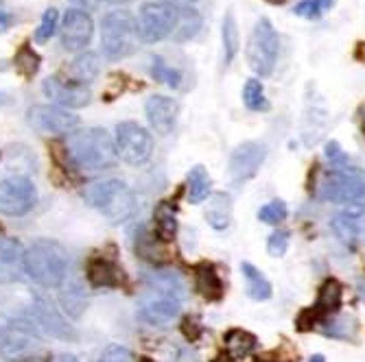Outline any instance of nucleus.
<instances>
[{
	"instance_id": "f257e3e1",
	"label": "nucleus",
	"mask_w": 365,
	"mask_h": 362,
	"mask_svg": "<svg viewBox=\"0 0 365 362\" xmlns=\"http://www.w3.org/2000/svg\"><path fill=\"white\" fill-rule=\"evenodd\" d=\"M184 286L173 273H151L138 299V316L158 327H167L182 310Z\"/></svg>"
},
{
	"instance_id": "f03ea898",
	"label": "nucleus",
	"mask_w": 365,
	"mask_h": 362,
	"mask_svg": "<svg viewBox=\"0 0 365 362\" xmlns=\"http://www.w3.org/2000/svg\"><path fill=\"white\" fill-rule=\"evenodd\" d=\"M66 155L79 171L96 173L114 166L118 157L116 144L106 129H86L79 134H71L66 140Z\"/></svg>"
},
{
	"instance_id": "7ed1b4c3",
	"label": "nucleus",
	"mask_w": 365,
	"mask_h": 362,
	"mask_svg": "<svg viewBox=\"0 0 365 362\" xmlns=\"http://www.w3.org/2000/svg\"><path fill=\"white\" fill-rule=\"evenodd\" d=\"M24 273L44 288H57L63 284L68 273V253L51 238H40L31 243L22 260Z\"/></svg>"
},
{
	"instance_id": "20e7f679",
	"label": "nucleus",
	"mask_w": 365,
	"mask_h": 362,
	"mask_svg": "<svg viewBox=\"0 0 365 362\" xmlns=\"http://www.w3.org/2000/svg\"><path fill=\"white\" fill-rule=\"evenodd\" d=\"M184 5L173 0H155V3L143 5L138 11V38L147 44H155L167 38H175L182 22Z\"/></svg>"
},
{
	"instance_id": "39448f33",
	"label": "nucleus",
	"mask_w": 365,
	"mask_h": 362,
	"mask_svg": "<svg viewBox=\"0 0 365 362\" xmlns=\"http://www.w3.org/2000/svg\"><path fill=\"white\" fill-rule=\"evenodd\" d=\"M88 206L101 210L112 223H123L134 214V194L120 179H103L88 183L83 190Z\"/></svg>"
},
{
	"instance_id": "423d86ee",
	"label": "nucleus",
	"mask_w": 365,
	"mask_h": 362,
	"mask_svg": "<svg viewBox=\"0 0 365 362\" xmlns=\"http://www.w3.org/2000/svg\"><path fill=\"white\" fill-rule=\"evenodd\" d=\"M103 55L112 61L134 55L138 48V26L129 11H112L101 22Z\"/></svg>"
},
{
	"instance_id": "0eeeda50",
	"label": "nucleus",
	"mask_w": 365,
	"mask_h": 362,
	"mask_svg": "<svg viewBox=\"0 0 365 362\" xmlns=\"http://www.w3.org/2000/svg\"><path fill=\"white\" fill-rule=\"evenodd\" d=\"M278 53H280V38H278L274 24L267 18H260L252 28L247 50H245L247 63L254 70V75L269 77L276 68Z\"/></svg>"
},
{
	"instance_id": "6e6552de",
	"label": "nucleus",
	"mask_w": 365,
	"mask_h": 362,
	"mask_svg": "<svg viewBox=\"0 0 365 362\" xmlns=\"http://www.w3.org/2000/svg\"><path fill=\"white\" fill-rule=\"evenodd\" d=\"M42 349V336L29 321H9L0 327V356L7 362H26Z\"/></svg>"
},
{
	"instance_id": "1a4fd4ad",
	"label": "nucleus",
	"mask_w": 365,
	"mask_h": 362,
	"mask_svg": "<svg viewBox=\"0 0 365 362\" xmlns=\"http://www.w3.org/2000/svg\"><path fill=\"white\" fill-rule=\"evenodd\" d=\"M319 196L330 203H359L365 201V173L337 166L333 173H328L319 186Z\"/></svg>"
},
{
	"instance_id": "9d476101",
	"label": "nucleus",
	"mask_w": 365,
	"mask_h": 362,
	"mask_svg": "<svg viewBox=\"0 0 365 362\" xmlns=\"http://www.w3.org/2000/svg\"><path fill=\"white\" fill-rule=\"evenodd\" d=\"M116 153L123 161L131 166H140L153 153V138L151 134L134 120H125L116 124Z\"/></svg>"
},
{
	"instance_id": "9b49d317",
	"label": "nucleus",
	"mask_w": 365,
	"mask_h": 362,
	"mask_svg": "<svg viewBox=\"0 0 365 362\" xmlns=\"http://www.w3.org/2000/svg\"><path fill=\"white\" fill-rule=\"evenodd\" d=\"M38 201V190L26 175H7L0 179V212L9 216H22L33 210Z\"/></svg>"
},
{
	"instance_id": "f8f14e48",
	"label": "nucleus",
	"mask_w": 365,
	"mask_h": 362,
	"mask_svg": "<svg viewBox=\"0 0 365 362\" xmlns=\"http://www.w3.org/2000/svg\"><path fill=\"white\" fill-rule=\"evenodd\" d=\"M29 124L44 136H71L79 127V116L55 105H33L26 114Z\"/></svg>"
},
{
	"instance_id": "ddd939ff",
	"label": "nucleus",
	"mask_w": 365,
	"mask_h": 362,
	"mask_svg": "<svg viewBox=\"0 0 365 362\" xmlns=\"http://www.w3.org/2000/svg\"><path fill=\"white\" fill-rule=\"evenodd\" d=\"M264 157H267V147L262 142H243L239 144L235 151L230 155V166H227V173H230V179L232 183H245L250 179L256 177V173L260 171Z\"/></svg>"
},
{
	"instance_id": "4468645a",
	"label": "nucleus",
	"mask_w": 365,
	"mask_h": 362,
	"mask_svg": "<svg viewBox=\"0 0 365 362\" xmlns=\"http://www.w3.org/2000/svg\"><path fill=\"white\" fill-rule=\"evenodd\" d=\"M42 92L46 98H51L53 103L66 110H79L86 107L92 98V92L88 85L75 83V81H66L61 77H46L42 83Z\"/></svg>"
},
{
	"instance_id": "2eb2a0df",
	"label": "nucleus",
	"mask_w": 365,
	"mask_h": 362,
	"mask_svg": "<svg viewBox=\"0 0 365 362\" xmlns=\"http://www.w3.org/2000/svg\"><path fill=\"white\" fill-rule=\"evenodd\" d=\"M94 36V22L83 9H68L61 22V46L66 50H81Z\"/></svg>"
},
{
	"instance_id": "dca6fc26",
	"label": "nucleus",
	"mask_w": 365,
	"mask_h": 362,
	"mask_svg": "<svg viewBox=\"0 0 365 362\" xmlns=\"http://www.w3.org/2000/svg\"><path fill=\"white\" fill-rule=\"evenodd\" d=\"M333 232L335 236L348 245V247H356L365 240V206L361 203H352L348 206L344 212H339L333 218Z\"/></svg>"
},
{
	"instance_id": "f3484780",
	"label": "nucleus",
	"mask_w": 365,
	"mask_h": 362,
	"mask_svg": "<svg viewBox=\"0 0 365 362\" xmlns=\"http://www.w3.org/2000/svg\"><path fill=\"white\" fill-rule=\"evenodd\" d=\"M145 114L149 124L155 129V134L160 136H167L171 134V129L175 124L178 118V103L169 96H162V94H153L147 98L145 103Z\"/></svg>"
},
{
	"instance_id": "a211bd4d",
	"label": "nucleus",
	"mask_w": 365,
	"mask_h": 362,
	"mask_svg": "<svg viewBox=\"0 0 365 362\" xmlns=\"http://www.w3.org/2000/svg\"><path fill=\"white\" fill-rule=\"evenodd\" d=\"M123 271L114 265V262L106 257H92L88 262V282L94 288H116L123 282Z\"/></svg>"
},
{
	"instance_id": "6ab92c4d",
	"label": "nucleus",
	"mask_w": 365,
	"mask_h": 362,
	"mask_svg": "<svg viewBox=\"0 0 365 362\" xmlns=\"http://www.w3.org/2000/svg\"><path fill=\"white\" fill-rule=\"evenodd\" d=\"M36 314H38V321L44 325V330L51 334V336H57V339H77V334L71 330L68 325H66L63 316L57 312V308L53 306V302L48 299H38V306H36Z\"/></svg>"
},
{
	"instance_id": "aec40b11",
	"label": "nucleus",
	"mask_w": 365,
	"mask_h": 362,
	"mask_svg": "<svg viewBox=\"0 0 365 362\" xmlns=\"http://www.w3.org/2000/svg\"><path fill=\"white\" fill-rule=\"evenodd\" d=\"M195 286L204 299L208 302H221L223 299V282L212 265H199L195 269Z\"/></svg>"
},
{
	"instance_id": "412c9836",
	"label": "nucleus",
	"mask_w": 365,
	"mask_h": 362,
	"mask_svg": "<svg viewBox=\"0 0 365 362\" xmlns=\"http://www.w3.org/2000/svg\"><path fill=\"white\" fill-rule=\"evenodd\" d=\"M206 220L215 229H227L232 223V199L225 192H215L206 208Z\"/></svg>"
},
{
	"instance_id": "4be33fe9",
	"label": "nucleus",
	"mask_w": 365,
	"mask_h": 362,
	"mask_svg": "<svg viewBox=\"0 0 365 362\" xmlns=\"http://www.w3.org/2000/svg\"><path fill=\"white\" fill-rule=\"evenodd\" d=\"M341 299H344V286L337 280H326L319 288L313 310L317 314H337V310L341 308Z\"/></svg>"
},
{
	"instance_id": "5701e85b",
	"label": "nucleus",
	"mask_w": 365,
	"mask_h": 362,
	"mask_svg": "<svg viewBox=\"0 0 365 362\" xmlns=\"http://www.w3.org/2000/svg\"><path fill=\"white\" fill-rule=\"evenodd\" d=\"M98 73H101V59H98L96 53H81L68 68V75L73 77V81L81 85L94 81Z\"/></svg>"
},
{
	"instance_id": "b1692460",
	"label": "nucleus",
	"mask_w": 365,
	"mask_h": 362,
	"mask_svg": "<svg viewBox=\"0 0 365 362\" xmlns=\"http://www.w3.org/2000/svg\"><path fill=\"white\" fill-rule=\"evenodd\" d=\"M221 40H223V63L230 65L235 61L239 46H241V36H239V24L232 11H225L223 24H221Z\"/></svg>"
},
{
	"instance_id": "393cba45",
	"label": "nucleus",
	"mask_w": 365,
	"mask_h": 362,
	"mask_svg": "<svg viewBox=\"0 0 365 362\" xmlns=\"http://www.w3.org/2000/svg\"><path fill=\"white\" fill-rule=\"evenodd\" d=\"M225 343V349H227V356L235 358V360H241V358H247L254 353V349L258 347V339L245 330H230L223 339Z\"/></svg>"
},
{
	"instance_id": "a878e982",
	"label": "nucleus",
	"mask_w": 365,
	"mask_h": 362,
	"mask_svg": "<svg viewBox=\"0 0 365 362\" xmlns=\"http://www.w3.org/2000/svg\"><path fill=\"white\" fill-rule=\"evenodd\" d=\"M241 271H243V277H245V290L252 299L256 302H264V299H269L272 297V284L269 280L264 277L254 265H250V262H243L241 265Z\"/></svg>"
},
{
	"instance_id": "bb28decb",
	"label": "nucleus",
	"mask_w": 365,
	"mask_h": 362,
	"mask_svg": "<svg viewBox=\"0 0 365 362\" xmlns=\"http://www.w3.org/2000/svg\"><path fill=\"white\" fill-rule=\"evenodd\" d=\"M155 229H158V238L162 243H171L175 238L178 216H175V208L169 201H164L155 208Z\"/></svg>"
},
{
	"instance_id": "cd10ccee",
	"label": "nucleus",
	"mask_w": 365,
	"mask_h": 362,
	"mask_svg": "<svg viewBox=\"0 0 365 362\" xmlns=\"http://www.w3.org/2000/svg\"><path fill=\"white\" fill-rule=\"evenodd\" d=\"M186 188H188V201L190 203H202L204 199H208V194H210V175H208V171L204 166H195L188 173Z\"/></svg>"
},
{
	"instance_id": "c85d7f7f",
	"label": "nucleus",
	"mask_w": 365,
	"mask_h": 362,
	"mask_svg": "<svg viewBox=\"0 0 365 362\" xmlns=\"http://www.w3.org/2000/svg\"><path fill=\"white\" fill-rule=\"evenodd\" d=\"M40 63H42V57L33 50L29 44H22L20 50L16 53L14 57V65H16V70L24 77V79H33L38 75L40 70Z\"/></svg>"
},
{
	"instance_id": "c756f323",
	"label": "nucleus",
	"mask_w": 365,
	"mask_h": 362,
	"mask_svg": "<svg viewBox=\"0 0 365 362\" xmlns=\"http://www.w3.org/2000/svg\"><path fill=\"white\" fill-rule=\"evenodd\" d=\"M202 24H204L202 14H199L197 9H192L190 5H184L182 22H180V28H178L173 40L175 42H188V40H192L197 33H199V28H202Z\"/></svg>"
},
{
	"instance_id": "7c9ffc66",
	"label": "nucleus",
	"mask_w": 365,
	"mask_h": 362,
	"mask_svg": "<svg viewBox=\"0 0 365 362\" xmlns=\"http://www.w3.org/2000/svg\"><path fill=\"white\" fill-rule=\"evenodd\" d=\"M243 103L252 112L269 110V101H267V96H264V87L258 79H247V83L243 87Z\"/></svg>"
},
{
	"instance_id": "2f4dec72",
	"label": "nucleus",
	"mask_w": 365,
	"mask_h": 362,
	"mask_svg": "<svg viewBox=\"0 0 365 362\" xmlns=\"http://www.w3.org/2000/svg\"><path fill=\"white\" fill-rule=\"evenodd\" d=\"M322 332L330 339H341V341H348V339H354V332H356V321L350 319V316H333L330 321L324 323Z\"/></svg>"
},
{
	"instance_id": "473e14b6",
	"label": "nucleus",
	"mask_w": 365,
	"mask_h": 362,
	"mask_svg": "<svg viewBox=\"0 0 365 362\" xmlns=\"http://www.w3.org/2000/svg\"><path fill=\"white\" fill-rule=\"evenodd\" d=\"M151 77L155 81L167 83L169 87H180L182 83V73L173 65H169L162 57H151Z\"/></svg>"
},
{
	"instance_id": "72a5a7b5",
	"label": "nucleus",
	"mask_w": 365,
	"mask_h": 362,
	"mask_svg": "<svg viewBox=\"0 0 365 362\" xmlns=\"http://www.w3.org/2000/svg\"><path fill=\"white\" fill-rule=\"evenodd\" d=\"M22 260H24L22 245L16 238L0 236V267L11 269V267L22 265Z\"/></svg>"
},
{
	"instance_id": "f704fd0d",
	"label": "nucleus",
	"mask_w": 365,
	"mask_h": 362,
	"mask_svg": "<svg viewBox=\"0 0 365 362\" xmlns=\"http://www.w3.org/2000/svg\"><path fill=\"white\" fill-rule=\"evenodd\" d=\"M335 3L337 0H300V3L293 7V14L300 18H307V20H317Z\"/></svg>"
},
{
	"instance_id": "c9c22d12",
	"label": "nucleus",
	"mask_w": 365,
	"mask_h": 362,
	"mask_svg": "<svg viewBox=\"0 0 365 362\" xmlns=\"http://www.w3.org/2000/svg\"><path fill=\"white\" fill-rule=\"evenodd\" d=\"M136 251H138L140 257H145V260H149V262H164V260H167V255H169L167 251L160 249V247L155 245V238L149 236L147 232H143V234L138 236Z\"/></svg>"
},
{
	"instance_id": "e433bc0d",
	"label": "nucleus",
	"mask_w": 365,
	"mask_h": 362,
	"mask_svg": "<svg viewBox=\"0 0 365 362\" xmlns=\"http://www.w3.org/2000/svg\"><path fill=\"white\" fill-rule=\"evenodd\" d=\"M57 26H59V11L51 7V9L44 11L42 22H40V26L36 28V36H33V38H36L38 44H44V42H48V40L55 36Z\"/></svg>"
},
{
	"instance_id": "4c0bfd02",
	"label": "nucleus",
	"mask_w": 365,
	"mask_h": 362,
	"mask_svg": "<svg viewBox=\"0 0 365 362\" xmlns=\"http://www.w3.org/2000/svg\"><path fill=\"white\" fill-rule=\"evenodd\" d=\"M287 212H289L287 203L280 201V199H274V201H269L267 206H262L258 210V218L262 223H267V225H278V223H282L287 218Z\"/></svg>"
},
{
	"instance_id": "58836bf2",
	"label": "nucleus",
	"mask_w": 365,
	"mask_h": 362,
	"mask_svg": "<svg viewBox=\"0 0 365 362\" xmlns=\"http://www.w3.org/2000/svg\"><path fill=\"white\" fill-rule=\"evenodd\" d=\"M287 247H289V234L282 232V229H278V232H274L267 240V253L272 257H282L287 253Z\"/></svg>"
},
{
	"instance_id": "ea45409f",
	"label": "nucleus",
	"mask_w": 365,
	"mask_h": 362,
	"mask_svg": "<svg viewBox=\"0 0 365 362\" xmlns=\"http://www.w3.org/2000/svg\"><path fill=\"white\" fill-rule=\"evenodd\" d=\"M317 312L313 310V308H309V310H304L300 316H297V330L300 332H309V330H313L315 327V321H317Z\"/></svg>"
},
{
	"instance_id": "a19ab883",
	"label": "nucleus",
	"mask_w": 365,
	"mask_h": 362,
	"mask_svg": "<svg viewBox=\"0 0 365 362\" xmlns=\"http://www.w3.org/2000/svg\"><path fill=\"white\" fill-rule=\"evenodd\" d=\"M182 330H184L186 339L195 341V339H199V334H202V325H199V321H197V319H190V316H188V319H184Z\"/></svg>"
},
{
	"instance_id": "79ce46f5",
	"label": "nucleus",
	"mask_w": 365,
	"mask_h": 362,
	"mask_svg": "<svg viewBox=\"0 0 365 362\" xmlns=\"http://www.w3.org/2000/svg\"><path fill=\"white\" fill-rule=\"evenodd\" d=\"M326 157H328L330 161H337V164H344V161H346V155L341 153V149H339L337 142H328V144H326Z\"/></svg>"
},
{
	"instance_id": "37998d69",
	"label": "nucleus",
	"mask_w": 365,
	"mask_h": 362,
	"mask_svg": "<svg viewBox=\"0 0 365 362\" xmlns=\"http://www.w3.org/2000/svg\"><path fill=\"white\" fill-rule=\"evenodd\" d=\"M11 22H14V16L3 7V3H0V33H5L11 26Z\"/></svg>"
},
{
	"instance_id": "c03bdc74",
	"label": "nucleus",
	"mask_w": 365,
	"mask_h": 362,
	"mask_svg": "<svg viewBox=\"0 0 365 362\" xmlns=\"http://www.w3.org/2000/svg\"><path fill=\"white\" fill-rule=\"evenodd\" d=\"M73 3L79 5V7H83V9H94L98 5V0H73Z\"/></svg>"
},
{
	"instance_id": "a18cd8bd",
	"label": "nucleus",
	"mask_w": 365,
	"mask_h": 362,
	"mask_svg": "<svg viewBox=\"0 0 365 362\" xmlns=\"http://www.w3.org/2000/svg\"><path fill=\"white\" fill-rule=\"evenodd\" d=\"M212 362H239V360H235V358H230V356H217Z\"/></svg>"
},
{
	"instance_id": "49530a36",
	"label": "nucleus",
	"mask_w": 365,
	"mask_h": 362,
	"mask_svg": "<svg viewBox=\"0 0 365 362\" xmlns=\"http://www.w3.org/2000/svg\"><path fill=\"white\" fill-rule=\"evenodd\" d=\"M55 362H77V358L75 356H59Z\"/></svg>"
},
{
	"instance_id": "de8ad7c7",
	"label": "nucleus",
	"mask_w": 365,
	"mask_h": 362,
	"mask_svg": "<svg viewBox=\"0 0 365 362\" xmlns=\"http://www.w3.org/2000/svg\"><path fill=\"white\" fill-rule=\"evenodd\" d=\"M309 362H326V358L322 356V353H315V356H311V360Z\"/></svg>"
},
{
	"instance_id": "09e8293b",
	"label": "nucleus",
	"mask_w": 365,
	"mask_h": 362,
	"mask_svg": "<svg viewBox=\"0 0 365 362\" xmlns=\"http://www.w3.org/2000/svg\"><path fill=\"white\" fill-rule=\"evenodd\" d=\"M110 5H125V3H131V0H106Z\"/></svg>"
},
{
	"instance_id": "8fccbe9b",
	"label": "nucleus",
	"mask_w": 365,
	"mask_h": 362,
	"mask_svg": "<svg viewBox=\"0 0 365 362\" xmlns=\"http://www.w3.org/2000/svg\"><path fill=\"white\" fill-rule=\"evenodd\" d=\"M361 124H363V131H365V105L361 107Z\"/></svg>"
},
{
	"instance_id": "3c124183",
	"label": "nucleus",
	"mask_w": 365,
	"mask_h": 362,
	"mask_svg": "<svg viewBox=\"0 0 365 362\" xmlns=\"http://www.w3.org/2000/svg\"><path fill=\"white\" fill-rule=\"evenodd\" d=\"M267 3H272V5H284V0H267Z\"/></svg>"
},
{
	"instance_id": "603ef678",
	"label": "nucleus",
	"mask_w": 365,
	"mask_h": 362,
	"mask_svg": "<svg viewBox=\"0 0 365 362\" xmlns=\"http://www.w3.org/2000/svg\"><path fill=\"white\" fill-rule=\"evenodd\" d=\"M138 362H155V360H151V358H147V356H145V358H140Z\"/></svg>"
},
{
	"instance_id": "864d4df0",
	"label": "nucleus",
	"mask_w": 365,
	"mask_h": 362,
	"mask_svg": "<svg viewBox=\"0 0 365 362\" xmlns=\"http://www.w3.org/2000/svg\"><path fill=\"white\" fill-rule=\"evenodd\" d=\"M254 362H274V360H267V358H258V360H254Z\"/></svg>"
},
{
	"instance_id": "5fc2aeb1",
	"label": "nucleus",
	"mask_w": 365,
	"mask_h": 362,
	"mask_svg": "<svg viewBox=\"0 0 365 362\" xmlns=\"http://www.w3.org/2000/svg\"><path fill=\"white\" fill-rule=\"evenodd\" d=\"M361 297L365 299V288H363V286H361Z\"/></svg>"
},
{
	"instance_id": "6e6d98bb",
	"label": "nucleus",
	"mask_w": 365,
	"mask_h": 362,
	"mask_svg": "<svg viewBox=\"0 0 365 362\" xmlns=\"http://www.w3.org/2000/svg\"><path fill=\"white\" fill-rule=\"evenodd\" d=\"M98 362H101V360H98Z\"/></svg>"
},
{
	"instance_id": "4d7b16f0",
	"label": "nucleus",
	"mask_w": 365,
	"mask_h": 362,
	"mask_svg": "<svg viewBox=\"0 0 365 362\" xmlns=\"http://www.w3.org/2000/svg\"><path fill=\"white\" fill-rule=\"evenodd\" d=\"M188 3H190V0H188Z\"/></svg>"
}]
</instances>
